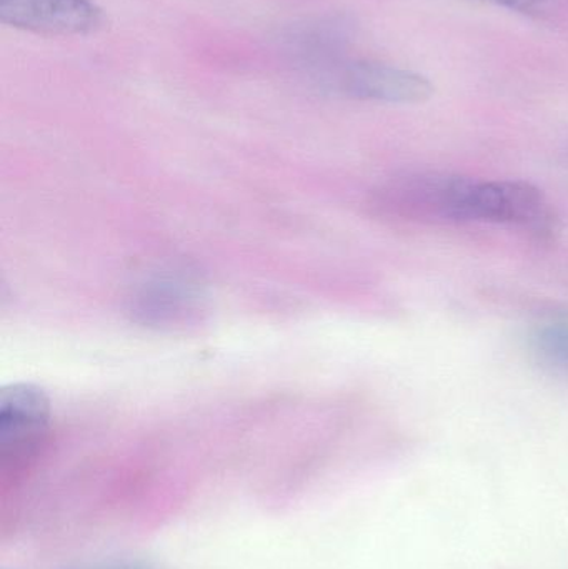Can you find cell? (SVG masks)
Instances as JSON below:
<instances>
[{
	"label": "cell",
	"mask_w": 568,
	"mask_h": 569,
	"mask_svg": "<svg viewBox=\"0 0 568 569\" xmlns=\"http://www.w3.org/2000/svg\"><path fill=\"white\" fill-rule=\"evenodd\" d=\"M486 2L517 10V12H534V10L542 9L544 6L552 2V0H486Z\"/></svg>",
	"instance_id": "9"
},
{
	"label": "cell",
	"mask_w": 568,
	"mask_h": 569,
	"mask_svg": "<svg viewBox=\"0 0 568 569\" xmlns=\"http://www.w3.org/2000/svg\"><path fill=\"white\" fill-rule=\"evenodd\" d=\"M313 82L326 92L369 102L416 106L434 96L432 82L427 77L367 60H343Z\"/></svg>",
	"instance_id": "3"
},
{
	"label": "cell",
	"mask_w": 568,
	"mask_h": 569,
	"mask_svg": "<svg viewBox=\"0 0 568 569\" xmlns=\"http://www.w3.org/2000/svg\"><path fill=\"white\" fill-rule=\"evenodd\" d=\"M199 288L183 277H157L133 293L130 313L146 327L173 328L189 323L200 311Z\"/></svg>",
	"instance_id": "7"
},
{
	"label": "cell",
	"mask_w": 568,
	"mask_h": 569,
	"mask_svg": "<svg viewBox=\"0 0 568 569\" xmlns=\"http://www.w3.org/2000/svg\"><path fill=\"white\" fill-rule=\"evenodd\" d=\"M470 222L504 223L539 239L559 232V217L542 190L522 180L477 182L470 202Z\"/></svg>",
	"instance_id": "4"
},
{
	"label": "cell",
	"mask_w": 568,
	"mask_h": 569,
	"mask_svg": "<svg viewBox=\"0 0 568 569\" xmlns=\"http://www.w3.org/2000/svg\"><path fill=\"white\" fill-rule=\"evenodd\" d=\"M477 180L444 172H403L370 192L367 207L383 220L410 223L470 222Z\"/></svg>",
	"instance_id": "1"
},
{
	"label": "cell",
	"mask_w": 568,
	"mask_h": 569,
	"mask_svg": "<svg viewBox=\"0 0 568 569\" xmlns=\"http://www.w3.org/2000/svg\"><path fill=\"white\" fill-rule=\"evenodd\" d=\"M0 22L43 36H89L106 17L92 0H0Z\"/></svg>",
	"instance_id": "5"
},
{
	"label": "cell",
	"mask_w": 568,
	"mask_h": 569,
	"mask_svg": "<svg viewBox=\"0 0 568 569\" xmlns=\"http://www.w3.org/2000/svg\"><path fill=\"white\" fill-rule=\"evenodd\" d=\"M353 33V23L347 17L329 16L290 26L280 40L290 59L316 80L347 60Z\"/></svg>",
	"instance_id": "6"
},
{
	"label": "cell",
	"mask_w": 568,
	"mask_h": 569,
	"mask_svg": "<svg viewBox=\"0 0 568 569\" xmlns=\"http://www.w3.org/2000/svg\"><path fill=\"white\" fill-rule=\"evenodd\" d=\"M534 350L550 367L568 370V320H554L537 328Z\"/></svg>",
	"instance_id": "8"
},
{
	"label": "cell",
	"mask_w": 568,
	"mask_h": 569,
	"mask_svg": "<svg viewBox=\"0 0 568 569\" xmlns=\"http://www.w3.org/2000/svg\"><path fill=\"white\" fill-rule=\"evenodd\" d=\"M70 569H157L142 561H103V563L82 565Z\"/></svg>",
	"instance_id": "10"
},
{
	"label": "cell",
	"mask_w": 568,
	"mask_h": 569,
	"mask_svg": "<svg viewBox=\"0 0 568 569\" xmlns=\"http://www.w3.org/2000/svg\"><path fill=\"white\" fill-rule=\"evenodd\" d=\"M50 430V401L40 388L19 383L0 395V468L17 477L32 465Z\"/></svg>",
	"instance_id": "2"
}]
</instances>
